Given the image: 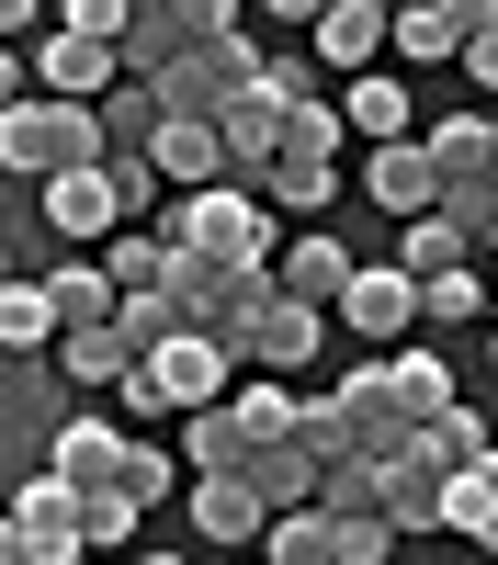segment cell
<instances>
[{"label":"cell","instance_id":"cell-1","mask_svg":"<svg viewBox=\"0 0 498 565\" xmlns=\"http://www.w3.org/2000/svg\"><path fill=\"white\" fill-rule=\"evenodd\" d=\"M0 170H12V181L103 170V114H91V103H57V90H23V103H0Z\"/></svg>","mask_w":498,"mask_h":565},{"label":"cell","instance_id":"cell-2","mask_svg":"<svg viewBox=\"0 0 498 565\" xmlns=\"http://www.w3.org/2000/svg\"><path fill=\"white\" fill-rule=\"evenodd\" d=\"M159 238L170 249H204L226 271H272V204L250 193V181H204V193H170Z\"/></svg>","mask_w":498,"mask_h":565},{"label":"cell","instance_id":"cell-3","mask_svg":"<svg viewBox=\"0 0 498 565\" xmlns=\"http://www.w3.org/2000/svg\"><path fill=\"white\" fill-rule=\"evenodd\" d=\"M57 418H68V385H57V362H34V351H0V498H12L23 476H45V441H57Z\"/></svg>","mask_w":498,"mask_h":565},{"label":"cell","instance_id":"cell-4","mask_svg":"<svg viewBox=\"0 0 498 565\" xmlns=\"http://www.w3.org/2000/svg\"><path fill=\"white\" fill-rule=\"evenodd\" d=\"M0 509H12L23 565H91V543H80V487H68V476H23Z\"/></svg>","mask_w":498,"mask_h":565},{"label":"cell","instance_id":"cell-5","mask_svg":"<svg viewBox=\"0 0 498 565\" xmlns=\"http://www.w3.org/2000/svg\"><path fill=\"white\" fill-rule=\"evenodd\" d=\"M136 373L159 385V407H170V418H193V407H215V396H226V373H239V362H226L204 328H170V340L136 362Z\"/></svg>","mask_w":498,"mask_h":565},{"label":"cell","instance_id":"cell-6","mask_svg":"<svg viewBox=\"0 0 498 565\" xmlns=\"http://www.w3.org/2000/svg\"><path fill=\"white\" fill-rule=\"evenodd\" d=\"M317 340H329V306H306V295H284V282H272V306L250 317L239 373H306V362H317Z\"/></svg>","mask_w":498,"mask_h":565},{"label":"cell","instance_id":"cell-7","mask_svg":"<svg viewBox=\"0 0 498 565\" xmlns=\"http://www.w3.org/2000/svg\"><path fill=\"white\" fill-rule=\"evenodd\" d=\"M215 148H226V181H250L261 193V170L284 159V103L250 79V90H226V114H215Z\"/></svg>","mask_w":498,"mask_h":565},{"label":"cell","instance_id":"cell-8","mask_svg":"<svg viewBox=\"0 0 498 565\" xmlns=\"http://www.w3.org/2000/svg\"><path fill=\"white\" fill-rule=\"evenodd\" d=\"M407 317H420V282L396 260H351V282H340V328L351 340H407Z\"/></svg>","mask_w":498,"mask_h":565},{"label":"cell","instance_id":"cell-9","mask_svg":"<svg viewBox=\"0 0 498 565\" xmlns=\"http://www.w3.org/2000/svg\"><path fill=\"white\" fill-rule=\"evenodd\" d=\"M45 476H68V487H114V476H125V418L68 407V418H57V441H45Z\"/></svg>","mask_w":498,"mask_h":565},{"label":"cell","instance_id":"cell-10","mask_svg":"<svg viewBox=\"0 0 498 565\" xmlns=\"http://www.w3.org/2000/svg\"><path fill=\"white\" fill-rule=\"evenodd\" d=\"M193 532H204V543H226V554H261L272 509H261V487H250V476H193Z\"/></svg>","mask_w":498,"mask_h":565},{"label":"cell","instance_id":"cell-11","mask_svg":"<svg viewBox=\"0 0 498 565\" xmlns=\"http://www.w3.org/2000/svg\"><path fill=\"white\" fill-rule=\"evenodd\" d=\"M34 204H45V226H57L68 249L125 226V204H114V181H103V170H57V181H34Z\"/></svg>","mask_w":498,"mask_h":565},{"label":"cell","instance_id":"cell-12","mask_svg":"<svg viewBox=\"0 0 498 565\" xmlns=\"http://www.w3.org/2000/svg\"><path fill=\"white\" fill-rule=\"evenodd\" d=\"M34 79L57 90V103H103V90L125 79V57H114V45H91V34H68V23H45V57H34Z\"/></svg>","mask_w":498,"mask_h":565},{"label":"cell","instance_id":"cell-13","mask_svg":"<svg viewBox=\"0 0 498 565\" xmlns=\"http://www.w3.org/2000/svg\"><path fill=\"white\" fill-rule=\"evenodd\" d=\"M362 193H374L385 215H431V193H442V181H431V148H420V136H385V148L362 159Z\"/></svg>","mask_w":498,"mask_h":565},{"label":"cell","instance_id":"cell-14","mask_svg":"<svg viewBox=\"0 0 498 565\" xmlns=\"http://www.w3.org/2000/svg\"><path fill=\"white\" fill-rule=\"evenodd\" d=\"M125 373H136V351L114 340V317H103V328H57V385H68V396H114Z\"/></svg>","mask_w":498,"mask_h":565},{"label":"cell","instance_id":"cell-15","mask_svg":"<svg viewBox=\"0 0 498 565\" xmlns=\"http://www.w3.org/2000/svg\"><path fill=\"white\" fill-rule=\"evenodd\" d=\"M239 476L261 487V509H317V476H329V463H317V452L284 430V441H250V463H239Z\"/></svg>","mask_w":498,"mask_h":565},{"label":"cell","instance_id":"cell-16","mask_svg":"<svg viewBox=\"0 0 498 565\" xmlns=\"http://www.w3.org/2000/svg\"><path fill=\"white\" fill-rule=\"evenodd\" d=\"M306 34H317V57H329L340 79H362V68L385 57V12H374V0H329V12H317Z\"/></svg>","mask_w":498,"mask_h":565},{"label":"cell","instance_id":"cell-17","mask_svg":"<svg viewBox=\"0 0 498 565\" xmlns=\"http://www.w3.org/2000/svg\"><path fill=\"white\" fill-rule=\"evenodd\" d=\"M396 452H407V463H431V476H453V463H487L498 441H487V418L453 396V407H442V418H420V430H407Z\"/></svg>","mask_w":498,"mask_h":565},{"label":"cell","instance_id":"cell-18","mask_svg":"<svg viewBox=\"0 0 498 565\" xmlns=\"http://www.w3.org/2000/svg\"><path fill=\"white\" fill-rule=\"evenodd\" d=\"M374 521H385V532H442V476H431V463H407V452H385Z\"/></svg>","mask_w":498,"mask_h":565},{"label":"cell","instance_id":"cell-19","mask_svg":"<svg viewBox=\"0 0 498 565\" xmlns=\"http://www.w3.org/2000/svg\"><path fill=\"white\" fill-rule=\"evenodd\" d=\"M148 159L170 193H204V181H226V148H215V125H159L148 136Z\"/></svg>","mask_w":498,"mask_h":565},{"label":"cell","instance_id":"cell-20","mask_svg":"<svg viewBox=\"0 0 498 565\" xmlns=\"http://www.w3.org/2000/svg\"><path fill=\"white\" fill-rule=\"evenodd\" d=\"M272 282L306 306H340V282H351V249L340 238H295V249H272Z\"/></svg>","mask_w":498,"mask_h":565},{"label":"cell","instance_id":"cell-21","mask_svg":"<svg viewBox=\"0 0 498 565\" xmlns=\"http://www.w3.org/2000/svg\"><path fill=\"white\" fill-rule=\"evenodd\" d=\"M420 148H431V181H487V170H498V136H487V114H442V125L420 136Z\"/></svg>","mask_w":498,"mask_h":565},{"label":"cell","instance_id":"cell-22","mask_svg":"<svg viewBox=\"0 0 498 565\" xmlns=\"http://www.w3.org/2000/svg\"><path fill=\"white\" fill-rule=\"evenodd\" d=\"M181 463H193V476H239V463H250V430H239V407H193V418H181Z\"/></svg>","mask_w":498,"mask_h":565},{"label":"cell","instance_id":"cell-23","mask_svg":"<svg viewBox=\"0 0 498 565\" xmlns=\"http://www.w3.org/2000/svg\"><path fill=\"white\" fill-rule=\"evenodd\" d=\"M385 45L407 68H442V57H465V23H453L442 0H407V12H385Z\"/></svg>","mask_w":498,"mask_h":565},{"label":"cell","instance_id":"cell-24","mask_svg":"<svg viewBox=\"0 0 498 565\" xmlns=\"http://www.w3.org/2000/svg\"><path fill=\"white\" fill-rule=\"evenodd\" d=\"M114 57H125V79H159V68H181V57H193V34H181V12L159 0V12H136V23H125V45H114Z\"/></svg>","mask_w":498,"mask_h":565},{"label":"cell","instance_id":"cell-25","mask_svg":"<svg viewBox=\"0 0 498 565\" xmlns=\"http://www.w3.org/2000/svg\"><path fill=\"white\" fill-rule=\"evenodd\" d=\"M45 295H57V328H103V317L125 306V282H114L103 260H57V282H45Z\"/></svg>","mask_w":498,"mask_h":565},{"label":"cell","instance_id":"cell-26","mask_svg":"<svg viewBox=\"0 0 498 565\" xmlns=\"http://www.w3.org/2000/svg\"><path fill=\"white\" fill-rule=\"evenodd\" d=\"M340 125H351V136H374V148H385V136H407V90H396L385 68L340 79Z\"/></svg>","mask_w":498,"mask_h":565},{"label":"cell","instance_id":"cell-27","mask_svg":"<svg viewBox=\"0 0 498 565\" xmlns=\"http://www.w3.org/2000/svg\"><path fill=\"white\" fill-rule=\"evenodd\" d=\"M91 114H103V159H125V148H148V136H159V90H148V79H114Z\"/></svg>","mask_w":498,"mask_h":565},{"label":"cell","instance_id":"cell-28","mask_svg":"<svg viewBox=\"0 0 498 565\" xmlns=\"http://www.w3.org/2000/svg\"><path fill=\"white\" fill-rule=\"evenodd\" d=\"M465 226H453V215H407V238H396V271L407 282H431V271H465Z\"/></svg>","mask_w":498,"mask_h":565},{"label":"cell","instance_id":"cell-29","mask_svg":"<svg viewBox=\"0 0 498 565\" xmlns=\"http://www.w3.org/2000/svg\"><path fill=\"white\" fill-rule=\"evenodd\" d=\"M136 532H148V509L125 487H80V543L91 554H136Z\"/></svg>","mask_w":498,"mask_h":565},{"label":"cell","instance_id":"cell-30","mask_svg":"<svg viewBox=\"0 0 498 565\" xmlns=\"http://www.w3.org/2000/svg\"><path fill=\"white\" fill-rule=\"evenodd\" d=\"M385 385H396L407 418H442V407H453V362H442V351H385Z\"/></svg>","mask_w":498,"mask_h":565},{"label":"cell","instance_id":"cell-31","mask_svg":"<svg viewBox=\"0 0 498 565\" xmlns=\"http://www.w3.org/2000/svg\"><path fill=\"white\" fill-rule=\"evenodd\" d=\"M45 340H57V295H45V282H0V351L45 362Z\"/></svg>","mask_w":498,"mask_h":565},{"label":"cell","instance_id":"cell-32","mask_svg":"<svg viewBox=\"0 0 498 565\" xmlns=\"http://www.w3.org/2000/svg\"><path fill=\"white\" fill-rule=\"evenodd\" d=\"M329 193H340L329 159H272L261 170V204H284V215H329Z\"/></svg>","mask_w":498,"mask_h":565},{"label":"cell","instance_id":"cell-33","mask_svg":"<svg viewBox=\"0 0 498 565\" xmlns=\"http://www.w3.org/2000/svg\"><path fill=\"white\" fill-rule=\"evenodd\" d=\"M261 565H340V554H329V509H272Z\"/></svg>","mask_w":498,"mask_h":565},{"label":"cell","instance_id":"cell-34","mask_svg":"<svg viewBox=\"0 0 498 565\" xmlns=\"http://www.w3.org/2000/svg\"><path fill=\"white\" fill-rule=\"evenodd\" d=\"M114 487H125L136 509H159V498L181 487V441H159V430H148V441H136V430H125V476H114Z\"/></svg>","mask_w":498,"mask_h":565},{"label":"cell","instance_id":"cell-35","mask_svg":"<svg viewBox=\"0 0 498 565\" xmlns=\"http://www.w3.org/2000/svg\"><path fill=\"white\" fill-rule=\"evenodd\" d=\"M215 282H226V260H204V249H170V260H159V295L181 306V328H204V306H215Z\"/></svg>","mask_w":498,"mask_h":565},{"label":"cell","instance_id":"cell-36","mask_svg":"<svg viewBox=\"0 0 498 565\" xmlns=\"http://www.w3.org/2000/svg\"><path fill=\"white\" fill-rule=\"evenodd\" d=\"M340 136H351L340 103H284V159H329L340 170Z\"/></svg>","mask_w":498,"mask_h":565},{"label":"cell","instance_id":"cell-37","mask_svg":"<svg viewBox=\"0 0 498 565\" xmlns=\"http://www.w3.org/2000/svg\"><path fill=\"white\" fill-rule=\"evenodd\" d=\"M159 260H170V238H159V226H114V249H103V271L125 282V295H148V282H159Z\"/></svg>","mask_w":498,"mask_h":565},{"label":"cell","instance_id":"cell-38","mask_svg":"<svg viewBox=\"0 0 498 565\" xmlns=\"http://www.w3.org/2000/svg\"><path fill=\"white\" fill-rule=\"evenodd\" d=\"M170 328H181V306H170V295H159V282H148V295H125V306H114V340H125V351H136V362H148V351H159V340H170Z\"/></svg>","mask_w":498,"mask_h":565},{"label":"cell","instance_id":"cell-39","mask_svg":"<svg viewBox=\"0 0 498 565\" xmlns=\"http://www.w3.org/2000/svg\"><path fill=\"white\" fill-rule=\"evenodd\" d=\"M226 407H239V430H250V441H284V430H295V396L272 385V373H250V385L226 396Z\"/></svg>","mask_w":498,"mask_h":565},{"label":"cell","instance_id":"cell-40","mask_svg":"<svg viewBox=\"0 0 498 565\" xmlns=\"http://www.w3.org/2000/svg\"><path fill=\"white\" fill-rule=\"evenodd\" d=\"M420 317H431V328H442V317H487V282H476V271H431V282H420Z\"/></svg>","mask_w":498,"mask_h":565},{"label":"cell","instance_id":"cell-41","mask_svg":"<svg viewBox=\"0 0 498 565\" xmlns=\"http://www.w3.org/2000/svg\"><path fill=\"white\" fill-rule=\"evenodd\" d=\"M329 554H340V565H385V554H396V532L374 521V509H351V521H329Z\"/></svg>","mask_w":498,"mask_h":565},{"label":"cell","instance_id":"cell-42","mask_svg":"<svg viewBox=\"0 0 498 565\" xmlns=\"http://www.w3.org/2000/svg\"><path fill=\"white\" fill-rule=\"evenodd\" d=\"M57 23H68V34H91V45H125V23H136V12H125V0H57Z\"/></svg>","mask_w":498,"mask_h":565},{"label":"cell","instance_id":"cell-43","mask_svg":"<svg viewBox=\"0 0 498 565\" xmlns=\"http://www.w3.org/2000/svg\"><path fill=\"white\" fill-rule=\"evenodd\" d=\"M170 12H181V34H193V45H215V34L250 23V0H170Z\"/></svg>","mask_w":498,"mask_h":565},{"label":"cell","instance_id":"cell-44","mask_svg":"<svg viewBox=\"0 0 498 565\" xmlns=\"http://www.w3.org/2000/svg\"><path fill=\"white\" fill-rule=\"evenodd\" d=\"M261 90H272V103H317V68L306 57H261Z\"/></svg>","mask_w":498,"mask_h":565},{"label":"cell","instance_id":"cell-45","mask_svg":"<svg viewBox=\"0 0 498 565\" xmlns=\"http://www.w3.org/2000/svg\"><path fill=\"white\" fill-rule=\"evenodd\" d=\"M465 68H476V90H498V23H476V34H465Z\"/></svg>","mask_w":498,"mask_h":565},{"label":"cell","instance_id":"cell-46","mask_svg":"<svg viewBox=\"0 0 498 565\" xmlns=\"http://www.w3.org/2000/svg\"><path fill=\"white\" fill-rule=\"evenodd\" d=\"M45 12H57V0H0V45H12V34H34Z\"/></svg>","mask_w":498,"mask_h":565},{"label":"cell","instance_id":"cell-47","mask_svg":"<svg viewBox=\"0 0 498 565\" xmlns=\"http://www.w3.org/2000/svg\"><path fill=\"white\" fill-rule=\"evenodd\" d=\"M442 12H453V23L476 34V23H498V0H442Z\"/></svg>","mask_w":498,"mask_h":565},{"label":"cell","instance_id":"cell-48","mask_svg":"<svg viewBox=\"0 0 498 565\" xmlns=\"http://www.w3.org/2000/svg\"><path fill=\"white\" fill-rule=\"evenodd\" d=\"M0 103H23V57H12V45H0Z\"/></svg>","mask_w":498,"mask_h":565},{"label":"cell","instance_id":"cell-49","mask_svg":"<svg viewBox=\"0 0 498 565\" xmlns=\"http://www.w3.org/2000/svg\"><path fill=\"white\" fill-rule=\"evenodd\" d=\"M261 12H295V23H317V12H329V0H261Z\"/></svg>","mask_w":498,"mask_h":565},{"label":"cell","instance_id":"cell-50","mask_svg":"<svg viewBox=\"0 0 498 565\" xmlns=\"http://www.w3.org/2000/svg\"><path fill=\"white\" fill-rule=\"evenodd\" d=\"M23 193H34V181H12V170H0V226H12V204H23Z\"/></svg>","mask_w":498,"mask_h":565},{"label":"cell","instance_id":"cell-51","mask_svg":"<svg viewBox=\"0 0 498 565\" xmlns=\"http://www.w3.org/2000/svg\"><path fill=\"white\" fill-rule=\"evenodd\" d=\"M0 565H23V543H12V509H0Z\"/></svg>","mask_w":498,"mask_h":565},{"label":"cell","instance_id":"cell-52","mask_svg":"<svg viewBox=\"0 0 498 565\" xmlns=\"http://www.w3.org/2000/svg\"><path fill=\"white\" fill-rule=\"evenodd\" d=\"M136 565H181V554H136Z\"/></svg>","mask_w":498,"mask_h":565},{"label":"cell","instance_id":"cell-53","mask_svg":"<svg viewBox=\"0 0 498 565\" xmlns=\"http://www.w3.org/2000/svg\"><path fill=\"white\" fill-rule=\"evenodd\" d=\"M125 12H159V0H125Z\"/></svg>","mask_w":498,"mask_h":565},{"label":"cell","instance_id":"cell-54","mask_svg":"<svg viewBox=\"0 0 498 565\" xmlns=\"http://www.w3.org/2000/svg\"><path fill=\"white\" fill-rule=\"evenodd\" d=\"M374 12H407V0H374Z\"/></svg>","mask_w":498,"mask_h":565},{"label":"cell","instance_id":"cell-55","mask_svg":"<svg viewBox=\"0 0 498 565\" xmlns=\"http://www.w3.org/2000/svg\"><path fill=\"white\" fill-rule=\"evenodd\" d=\"M487 317H498V282H487Z\"/></svg>","mask_w":498,"mask_h":565},{"label":"cell","instance_id":"cell-56","mask_svg":"<svg viewBox=\"0 0 498 565\" xmlns=\"http://www.w3.org/2000/svg\"><path fill=\"white\" fill-rule=\"evenodd\" d=\"M0 282H12V260H0Z\"/></svg>","mask_w":498,"mask_h":565},{"label":"cell","instance_id":"cell-57","mask_svg":"<svg viewBox=\"0 0 498 565\" xmlns=\"http://www.w3.org/2000/svg\"><path fill=\"white\" fill-rule=\"evenodd\" d=\"M239 565H261V554H239Z\"/></svg>","mask_w":498,"mask_h":565},{"label":"cell","instance_id":"cell-58","mask_svg":"<svg viewBox=\"0 0 498 565\" xmlns=\"http://www.w3.org/2000/svg\"><path fill=\"white\" fill-rule=\"evenodd\" d=\"M487 249H498V238H487Z\"/></svg>","mask_w":498,"mask_h":565}]
</instances>
